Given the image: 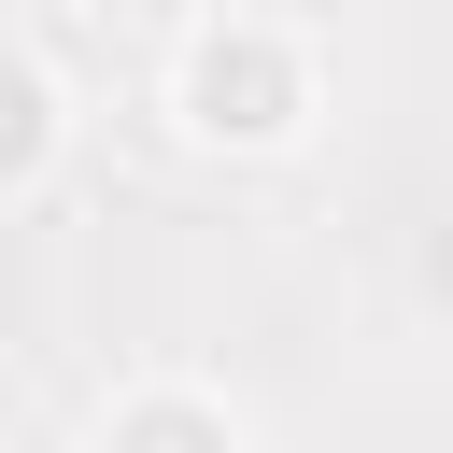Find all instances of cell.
I'll return each mask as SVG.
<instances>
[{
	"instance_id": "cell-1",
	"label": "cell",
	"mask_w": 453,
	"mask_h": 453,
	"mask_svg": "<svg viewBox=\"0 0 453 453\" xmlns=\"http://www.w3.org/2000/svg\"><path fill=\"white\" fill-rule=\"evenodd\" d=\"M170 127L198 142V156H283V142H311V113H326V57H311V28H283V14H198L184 42H170Z\"/></svg>"
},
{
	"instance_id": "cell-2",
	"label": "cell",
	"mask_w": 453,
	"mask_h": 453,
	"mask_svg": "<svg viewBox=\"0 0 453 453\" xmlns=\"http://www.w3.org/2000/svg\"><path fill=\"white\" fill-rule=\"evenodd\" d=\"M85 453H255V425L212 396V382H184V368H156V382H127V396H99V425H85Z\"/></svg>"
},
{
	"instance_id": "cell-3",
	"label": "cell",
	"mask_w": 453,
	"mask_h": 453,
	"mask_svg": "<svg viewBox=\"0 0 453 453\" xmlns=\"http://www.w3.org/2000/svg\"><path fill=\"white\" fill-rule=\"evenodd\" d=\"M57 156H71V85L28 42H0V198H42Z\"/></svg>"
}]
</instances>
